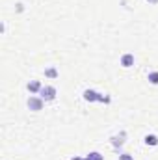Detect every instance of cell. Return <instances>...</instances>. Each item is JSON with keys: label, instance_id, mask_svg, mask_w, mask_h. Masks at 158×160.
I'll return each instance as SVG.
<instances>
[{"label": "cell", "instance_id": "13", "mask_svg": "<svg viewBox=\"0 0 158 160\" xmlns=\"http://www.w3.org/2000/svg\"><path fill=\"white\" fill-rule=\"evenodd\" d=\"M84 160H91V158H89V157H87V158H84Z\"/></svg>", "mask_w": 158, "mask_h": 160}, {"label": "cell", "instance_id": "7", "mask_svg": "<svg viewBox=\"0 0 158 160\" xmlns=\"http://www.w3.org/2000/svg\"><path fill=\"white\" fill-rule=\"evenodd\" d=\"M149 82L151 84H158V73H151L149 75Z\"/></svg>", "mask_w": 158, "mask_h": 160}, {"label": "cell", "instance_id": "12", "mask_svg": "<svg viewBox=\"0 0 158 160\" xmlns=\"http://www.w3.org/2000/svg\"><path fill=\"white\" fill-rule=\"evenodd\" d=\"M71 160H82V158H71Z\"/></svg>", "mask_w": 158, "mask_h": 160}, {"label": "cell", "instance_id": "8", "mask_svg": "<svg viewBox=\"0 0 158 160\" xmlns=\"http://www.w3.org/2000/svg\"><path fill=\"white\" fill-rule=\"evenodd\" d=\"M45 75H47V77H50V78H54V77H58V73H56V69H47V71H45Z\"/></svg>", "mask_w": 158, "mask_h": 160}, {"label": "cell", "instance_id": "3", "mask_svg": "<svg viewBox=\"0 0 158 160\" xmlns=\"http://www.w3.org/2000/svg\"><path fill=\"white\" fill-rule=\"evenodd\" d=\"M28 108L30 110H41L43 108V99H37V97H30L28 99Z\"/></svg>", "mask_w": 158, "mask_h": 160}, {"label": "cell", "instance_id": "10", "mask_svg": "<svg viewBox=\"0 0 158 160\" xmlns=\"http://www.w3.org/2000/svg\"><path fill=\"white\" fill-rule=\"evenodd\" d=\"M121 160H134L130 155H121Z\"/></svg>", "mask_w": 158, "mask_h": 160}, {"label": "cell", "instance_id": "5", "mask_svg": "<svg viewBox=\"0 0 158 160\" xmlns=\"http://www.w3.org/2000/svg\"><path fill=\"white\" fill-rule=\"evenodd\" d=\"M28 91H30V93H39L41 91V84L37 82V80H32V82L28 84Z\"/></svg>", "mask_w": 158, "mask_h": 160}, {"label": "cell", "instance_id": "2", "mask_svg": "<svg viewBox=\"0 0 158 160\" xmlns=\"http://www.w3.org/2000/svg\"><path fill=\"white\" fill-rule=\"evenodd\" d=\"M39 95H41L43 101H52V99L56 97V89H54L52 86H45V88H41Z\"/></svg>", "mask_w": 158, "mask_h": 160}, {"label": "cell", "instance_id": "9", "mask_svg": "<svg viewBox=\"0 0 158 160\" xmlns=\"http://www.w3.org/2000/svg\"><path fill=\"white\" fill-rule=\"evenodd\" d=\"M87 157H89L91 160H102V157H101L99 153H91V155H87Z\"/></svg>", "mask_w": 158, "mask_h": 160}, {"label": "cell", "instance_id": "1", "mask_svg": "<svg viewBox=\"0 0 158 160\" xmlns=\"http://www.w3.org/2000/svg\"><path fill=\"white\" fill-rule=\"evenodd\" d=\"M84 99H86V101H89V102H95V101H101V102H108V99L101 97V95H99V93H95L93 89H86V91H84Z\"/></svg>", "mask_w": 158, "mask_h": 160}, {"label": "cell", "instance_id": "4", "mask_svg": "<svg viewBox=\"0 0 158 160\" xmlns=\"http://www.w3.org/2000/svg\"><path fill=\"white\" fill-rule=\"evenodd\" d=\"M121 65H123V67H132V65H134V56H132V54H125V56L121 58Z\"/></svg>", "mask_w": 158, "mask_h": 160}, {"label": "cell", "instance_id": "6", "mask_svg": "<svg viewBox=\"0 0 158 160\" xmlns=\"http://www.w3.org/2000/svg\"><path fill=\"white\" fill-rule=\"evenodd\" d=\"M145 143L147 145H158V138L155 134H149V136H145Z\"/></svg>", "mask_w": 158, "mask_h": 160}, {"label": "cell", "instance_id": "11", "mask_svg": "<svg viewBox=\"0 0 158 160\" xmlns=\"http://www.w3.org/2000/svg\"><path fill=\"white\" fill-rule=\"evenodd\" d=\"M147 2H151V4H156L158 0H147Z\"/></svg>", "mask_w": 158, "mask_h": 160}]
</instances>
